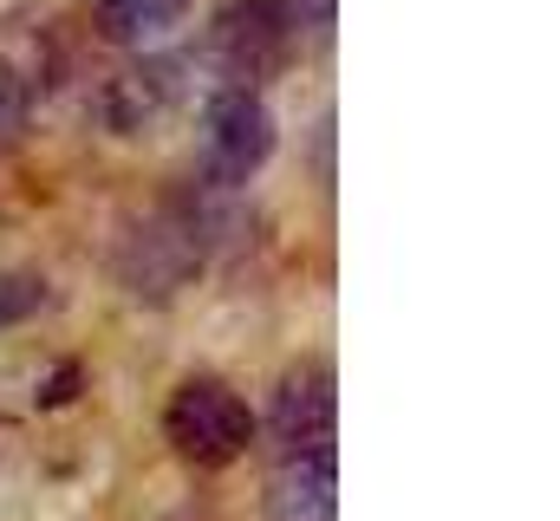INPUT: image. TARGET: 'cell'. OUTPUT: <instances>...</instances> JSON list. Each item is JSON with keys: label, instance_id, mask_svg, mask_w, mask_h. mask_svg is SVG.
Here are the masks:
<instances>
[{"label": "cell", "instance_id": "8", "mask_svg": "<svg viewBox=\"0 0 560 521\" xmlns=\"http://www.w3.org/2000/svg\"><path fill=\"white\" fill-rule=\"evenodd\" d=\"M46 306V280L39 274H0V326H20Z\"/></svg>", "mask_w": 560, "mask_h": 521}, {"label": "cell", "instance_id": "3", "mask_svg": "<svg viewBox=\"0 0 560 521\" xmlns=\"http://www.w3.org/2000/svg\"><path fill=\"white\" fill-rule=\"evenodd\" d=\"M293 7L287 0H235L222 20H215V33H209V53H215V66L229 72V85H255V79H268L287 66V53H293Z\"/></svg>", "mask_w": 560, "mask_h": 521}, {"label": "cell", "instance_id": "10", "mask_svg": "<svg viewBox=\"0 0 560 521\" xmlns=\"http://www.w3.org/2000/svg\"><path fill=\"white\" fill-rule=\"evenodd\" d=\"M72 391H79V366L52 372V379H46V391H39V404H59V397H72Z\"/></svg>", "mask_w": 560, "mask_h": 521}, {"label": "cell", "instance_id": "9", "mask_svg": "<svg viewBox=\"0 0 560 521\" xmlns=\"http://www.w3.org/2000/svg\"><path fill=\"white\" fill-rule=\"evenodd\" d=\"M20 125V79L7 72V59H0V130Z\"/></svg>", "mask_w": 560, "mask_h": 521}, {"label": "cell", "instance_id": "5", "mask_svg": "<svg viewBox=\"0 0 560 521\" xmlns=\"http://www.w3.org/2000/svg\"><path fill=\"white\" fill-rule=\"evenodd\" d=\"M332 372L326 366H293L275 391V443L280 450H332Z\"/></svg>", "mask_w": 560, "mask_h": 521}, {"label": "cell", "instance_id": "6", "mask_svg": "<svg viewBox=\"0 0 560 521\" xmlns=\"http://www.w3.org/2000/svg\"><path fill=\"white\" fill-rule=\"evenodd\" d=\"M332 450H280L268 476V516L275 521H332Z\"/></svg>", "mask_w": 560, "mask_h": 521}, {"label": "cell", "instance_id": "7", "mask_svg": "<svg viewBox=\"0 0 560 521\" xmlns=\"http://www.w3.org/2000/svg\"><path fill=\"white\" fill-rule=\"evenodd\" d=\"M196 0H98V33L118 39V46H138V39H156L170 33Z\"/></svg>", "mask_w": 560, "mask_h": 521}, {"label": "cell", "instance_id": "1", "mask_svg": "<svg viewBox=\"0 0 560 521\" xmlns=\"http://www.w3.org/2000/svg\"><path fill=\"white\" fill-rule=\"evenodd\" d=\"M163 430H170V443L189 463H235L255 443V410L242 404V391H229L222 379H189L170 397Z\"/></svg>", "mask_w": 560, "mask_h": 521}, {"label": "cell", "instance_id": "4", "mask_svg": "<svg viewBox=\"0 0 560 521\" xmlns=\"http://www.w3.org/2000/svg\"><path fill=\"white\" fill-rule=\"evenodd\" d=\"M209 255V242H202V222L189 216V209H156L150 222L131 229V242H125V255H118V274L143 287V293H176L196 267Z\"/></svg>", "mask_w": 560, "mask_h": 521}, {"label": "cell", "instance_id": "2", "mask_svg": "<svg viewBox=\"0 0 560 521\" xmlns=\"http://www.w3.org/2000/svg\"><path fill=\"white\" fill-rule=\"evenodd\" d=\"M275 157V118L255 85H222L202 112V163L222 189H242Z\"/></svg>", "mask_w": 560, "mask_h": 521}]
</instances>
